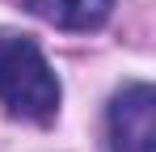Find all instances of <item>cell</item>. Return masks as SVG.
<instances>
[{
    "mask_svg": "<svg viewBox=\"0 0 156 152\" xmlns=\"http://www.w3.org/2000/svg\"><path fill=\"white\" fill-rule=\"evenodd\" d=\"M0 106L38 127L59 114V76L42 47L17 30H0Z\"/></svg>",
    "mask_w": 156,
    "mask_h": 152,
    "instance_id": "cell-1",
    "label": "cell"
},
{
    "mask_svg": "<svg viewBox=\"0 0 156 152\" xmlns=\"http://www.w3.org/2000/svg\"><path fill=\"white\" fill-rule=\"evenodd\" d=\"M105 127H110V144L114 152H152L156 148V93L152 85L131 80L122 85L110 110H105Z\"/></svg>",
    "mask_w": 156,
    "mask_h": 152,
    "instance_id": "cell-2",
    "label": "cell"
},
{
    "mask_svg": "<svg viewBox=\"0 0 156 152\" xmlns=\"http://www.w3.org/2000/svg\"><path fill=\"white\" fill-rule=\"evenodd\" d=\"M26 9L38 21L55 25V30H97L105 25V17L114 13V0H26Z\"/></svg>",
    "mask_w": 156,
    "mask_h": 152,
    "instance_id": "cell-3",
    "label": "cell"
}]
</instances>
